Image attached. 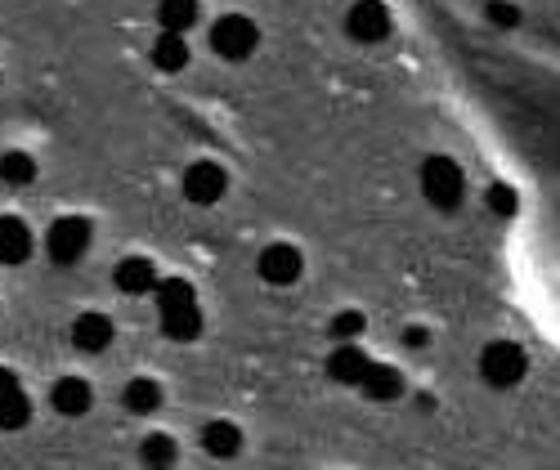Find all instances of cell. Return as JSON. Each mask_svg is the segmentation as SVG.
<instances>
[{"mask_svg":"<svg viewBox=\"0 0 560 470\" xmlns=\"http://www.w3.org/2000/svg\"><path fill=\"white\" fill-rule=\"evenodd\" d=\"M422 193L440 211H453L462 202V166L453 157H427L422 162Z\"/></svg>","mask_w":560,"mask_h":470,"instance_id":"cell-1","label":"cell"},{"mask_svg":"<svg viewBox=\"0 0 560 470\" xmlns=\"http://www.w3.org/2000/svg\"><path fill=\"white\" fill-rule=\"evenodd\" d=\"M256 40H260V32H256V23L243 19V14H224V19L211 27V50H215L220 59H229V63L247 59V55L256 50Z\"/></svg>","mask_w":560,"mask_h":470,"instance_id":"cell-2","label":"cell"},{"mask_svg":"<svg viewBox=\"0 0 560 470\" xmlns=\"http://www.w3.org/2000/svg\"><path fill=\"white\" fill-rule=\"evenodd\" d=\"M45 247H50V260H55V265H77V260L85 256V247H90V220H81V215L55 220Z\"/></svg>","mask_w":560,"mask_h":470,"instance_id":"cell-3","label":"cell"},{"mask_svg":"<svg viewBox=\"0 0 560 470\" xmlns=\"http://www.w3.org/2000/svg\"><path fill=\"white\" fill-rule=\"evenodd\" d=\"M480 372H485V381L498 386V390L516 386L521 376H525V350L511 345V341H493V345L480 354Z\"/></svg>","mask_w":560,"mask_h":470,"instance_id":"cell-4","label":"cell"},{"mask_svg":"<svg viewBox=\"0 0 560 470\" xmlns=\"http://www.w3.org/2000/svg\"><path fill=\"white\" fill-rule=\"evenodd\" d=\"M346 32L363 45H377L390 36V10L382 5V0H354L350 14H346Z\"/></svg>","mask_w":560,"mask_h":470,"instance_id":"cell-5","label":"cell"},{"mask_svg":"<svg viewBox=\"0 0 560 470\" xmlns=\"http://www.w3.org/2000/svg\"><path fill=\"white\" fill-rule=\"evenodd\" d=\"M256 269H260L265 282H273V287H292V282L301 278V251L288 247V243H273V247L260 251Z\"/></svg>","mask_w":560,"mask_h":470,"instance_id":"cell-6","label":"cell"},{"mask_svg":"<svg viewBox=\"0 0 560 470\" xmlns=\"http://www.w3.org/2000/svg\"><path fill=\"white\" fill-rule=\"evenodd\" d=\"M224 171L215 166V162H194L189 171H184V198L189 202H198V207H207V202H220L224 198Z\"/></svg>","mask_w":560,"mask_h":470,"instance_id":"cell-7","label":"cell"},{"mask_svg":"<svg viewBox=\"0 0 560 470\" xmlns=\"http://www.w3.org/2000/svg\"><path fill=\"white\" fill-rule=\"evenodd\" d=\"M32 416V403L10 367H0V431H23Z\"/></svg>","mask_w":560,"mask_h":470,"instance_id":"cell-8","label":"cell"},{"mask_svg":"<svg viewBox=\"0 0 560 470\" xmlns=\"http://www.w3.org/2000/svg\"><path fill=\"white\" fill-rule=\"evenodd\" d=\"M72 345H77L81 354H104V350L113 345V322H108L104 314H81V318L72 322Z\"/></svg>","mask_w":560,"mask_h":470,"instance_id":"cell-9","label":"cell"},{"mask_svg":"<svg viewBox=\"0 0 560 470\" xmlns=\"http://www.w3.org/2000/svg\"><path fill=\"white\" fill-rule=\"evenodd\" d=\"M32 256V233L23 220L0 215V265H23Z\"/></svg>","mask_w":560,"mask_h":470,"instance_id":"cell-10","label":"cell"},{"mask_svg":"<svg viewBox=\"0 0 560 470\" xmlns=\"http://www.w3.org/2000/svg\"><path fill=\"white\" fill-rule=\"evenodd\" d=\"M162 332H166L171 341H194V337H202V309H198V301L162 309Z\"/></svg>","mask_w":560,"mask_h":470,"instance_id":"cell-11","label":"cell"},{"mask_svg":"<svg viewBox=\"0 0 560 470\" xmlns=\"http://www.w3.org/2000/svg\"><path fill=\"white\" fill-rule=\"evenodd\" d=\"M90 386L81 381V376H63V381L50 390V403H55V412H63V416H85L90 412Z\"/></svg>","mask_w":560,"mask_h":470,"instance_id":"cell-12","label":"cell"},{"mask_svg":"<svg viewBox=\"0 0 560 470\" xmlns=\"http://www.w3.org/2000/svg\"><path fill=\"white\" fill-rule=\"evenodd\" d=\"M368 354L363 350H354V345H337L332 350V359H328V376L332 381H341V386H359L363 381V372H368Z\"/></svg>","mask_w":560,"mask_h":470,"instance_id":"cell-13","label":"cell"},{"mask_svg":"<svg viewBox=\"0 0 560 470\" xmlns=\"http://www.w3.org/2000/svg\"><path fill=\"white\" fill-rule=\"evenodd\" d=\"M113 278H117V287H121L126 296H144V292L158 287V269H153L149 260H139V256H135V260H121Z\"/></svg>","mask_w":560,"mask_h":470,"instance_id":"cell-14","label":"cell"},{"mask_svg":"<svg viewBox=\"0 0 560 470\" xmlns=\"http://www.w3.org/2000/svg\"><path fill=\"white\" fill-rule=\"evenodd\" d=\"M153 63L162 72H184L189 68V45H184V32H162L153 45Z\"/></svg>","mask_w":560,"mask_h":470,"instance_id":"cell-15","label":"cell"},{"mask_svg":"<svg viewBox=\"0 0 560 470\" xmlns=\"http://www.w3.org/2000/svg\"><path fill=\"white\" fill-rule=\"evenodd\" d=\"M363 395L368 399H395L399 390H404V376L395 372V367H382V363H368V372H363Z\"/></svg>","mask_w":560,"mask_h":470,"instance_id":"cell-16","label":"cell"},{"mask_svg":"<svg viewBox=\"0 0 560 470\" xmlns=\"http://www.w3.org/2000/svg\"><path fill=\"white\" fill-rule=\"evenodd\" d=\"M202 448L211 457H238L243 435H238V426H229V421H211V426L202 431Z\"/></svg>","mask_w":560,"mask_h":470,"instance_id":"cell-17","label":"cell"},{"mask_svg":"<svg viewBox=\"0 0 560 470\" xmlns=\"http://www.w3.org/2000/svg\"><path fill=\"white\" fill-rule=\"evenodd\" d=\"M198 0H162L158 5V19H162V32H189L198 23Z\"/></svg>","mask_w":560,"mask_h":470,"instance_id":"cell-18","label":"cell"},{"mask_svg":"<svg viewBox=\"0 0 560 470\" xmlns=\"http://www.w3.org/2000/svg\"><path fill=\"white\" fill-rule=\"evenodd\" d=\"M121 399H126L130 412H153V408L162 403V390H158V381H149V376H135Z\"/></svg>","mask_w":560,"mask_h":470,"instance_id":"cell-19","label":"cell"},{"mask_svg":"<svg viewBox=\"0 0 560 470\" xmlns=\"http://www.w3.org/2000/svg\"><path fill=\"white\" fill-rule=\"evenodd\" d=\"M153 292H158V305H162V309L198 301V296H194V282H184V278H166V282L158 278V287H153Z\"/></svg>","mask_w":560,"mask_h":470,"instance_id":"cell-20","label":"cell"},{"mask_svg":"<svg viewBox=\"0 0 560 470\" xmlns=\"http://www.w3.org/2000/svg\"><path fill=\"white\" fill-rule=\"evenodd\" d=\"M0 179L5 184H32L36 179V162L27 153H5L0 157Z\"/></svg>","mask_w":560,"mask_h":470,"instance_id":"cell-21","label":"cell"},{"mask_svg":"<svg viewBox=\"0 0 560 470\" xmlns=\"http://www.w3.org/2000/svg\"><path fill=\"white\" fill-rule=\"evenodd\" d=\"M139 457H144L149 466H171V461H175V444H171L166 435H149L144 448H139Z\"/></svg>","mask_w":560,"mask_h":470,"instance_id":"cell-22","label":"cell"},{"mask_svg":"<svg viewBox=\"0 0 560 470\" xmlns=\"http://www.w3.org/2000/svg\"><path fill=\"white\" fill-rule=\"evenodd\" d=\"M485 202H489L493 215H516V188H511V184H489Z\"/></svg>","mask_w":560,"mask_h":470,"instance_id":"cell-23","label":"cell"},{"mask_svg":"<svg viewBox=\"0 0 560 470\" xmlns=\"http://www.w3.org/2000/svg\"><path fill=\"white\" fill-rule=\"evenodd\" d=\"M489 23H498V27H521V10L506 5V0H489Z\"/></svg>","mask_w":560,"mask_h":470,"instance_id":"cell-24","label":"cell"},{"mask_svg":"<svg viewBox=\"0 0 560 470\" xmlns=\"http://www.w3.org/2000/svg\"><path fill=\"white\" fill-rule=\"evenodd\" d=\"M359 332H363V314H354V309H350V314H337V322H332V337H337V341L359 337Z\"/></svg>","mask_w":560,"mask_h":470,"instance_id":"cell-25","label":"cell"},{"mask_svg":"<svg viewBox=\"0 0 560 470\" xmlns=\"http://www.w3.org/2000/svg\"><path fill=\"white\" fill-rule=\"evenodd\" d=\"M404 341H408V345H427V332H422V327H408Z\"/></svg>","mask_w":560,"mask_h":470,"instance_id":"cell-26","label":"cell"}]
</instances>
